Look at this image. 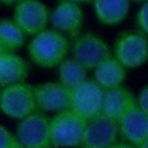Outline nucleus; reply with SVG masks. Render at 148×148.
Segmentation results:
<instances>
[{
	"label": "nucleus",
	"mask_w": 148,
	"mask_h": 148,
	"mask_svg": "<svg viewBox=\"0 0 148 148\" xmlns=\"http://www.w3.org/2000/svg\"><path fill=\"white\" fill-rule=\"evenodd\" d=\"M69 43L65 35L54 30L45 29L32 37L28 45L29 57L34 64L43 68L59 66L65 60Z\"/></svg>",
	"instance_id": "1"
},
{
	"label": "nucleus",
	"mask_w": 148,
	"mask_h": 148,
	"mask_svg": "<svg viewBox=\"0 0 148 148\" xmlns=\"http://www.w3.org/2000/svg\"><path fill=\"white\" fill-rule=\"evenodd\" d=\"M0 110L8 117L23 119L37 112L34 87L25 83H15L0 91Z\"/></svg>",
	"instance_id": "2"
},
{
	"label": "nucleus",
	"mask_w": 148,
	"mask_h": 148,
	"mask_svg": "<svg viewBox=\"0 0 148 148\" xmlns=\"http://www.w3.org/2000/svg\"><path fill=\"white\" fill-rule=\"evenodd\" d=\"M84 125L86 120L69 110L58 112L50 119V135L53 147H77Z\"/></svg>",
	"instance_id": "3"
},
{
	"label": "nucleus",
	"mask_w": 148,
	"mask_h": 148,
	"mask_svg": "<svg viewBox=\"0 0 148 148\" xmlns=\"http://www.w3.org/2000/svg\"><path fill=\"white\" fill-rule=\"evenodd\" d=\"M124 68H136L148 61V38L142 32H124L114 44V57Z\"/></svg>",
	"instance_id": "4"
},
{
	"label": "nucleus",
	"mask_w": 148,
	"mask_h": 148,
	"mask_svg": "<svg viewBox=\"0 0 148 148\" xmlns=\"http://www.w3.org/2000/svg\"><path fill=\"white\" fill-rule=\"evenodd\" d=\"M16 139L22 148H54L50 135V119L38 111L20 120Z\"/></svg>",
	"instance_id": "5"
},
{
	"label": "nucleus",
	"mask_w": 148,
	"mask_h": 148,
	"mask_svg": "<svg viewBox=\"0 0 148 148\" xmlns=\"http://www.w3.org/2000/svg\"><path fill=\"white\" fill-rule=\"evenodd\" d=\"M103 92L104 89H102L94 80H86L71 91L68 110L83 120L95 118L102 114Z\"/></svg>",
	"instance_id": "6"
},
{
	"label": "nucleus",
	"mask_w": 148,
	"mask_h": 148,
	"mask_svg": "<svg viewBox=\"0 0 148 148\" xmlns=\"http://www.w3.org/2000/svg\"><path fill=\"white\" fill-rule=\"evenodd\" d=\"M117 121L103 114L86 120L84 130L76 148H111L117 143Z\"/></svg>",
	"instance_id": "7"
},
{
	"label": "nucleus",
	"mask_w": 148,
	"mask_h": 148,
	"mask_svg": "<svg viewBox=\"0 0 148 148\" xmlns=\"http://www.w3.org/2000/svg\"><path fill=\"white\" fill-rule=\"evenodd\" d=\"M50 20L49 8L39 0H23L15 6L13 22L25 36L44 31Z\"/></svg>",
	"instance_id": "8"
},
{
	"label": "nucleus",
	"mask_w": 148,
	"mask_h": 148,
	"mask_svg": "<svg viewBox=\"0 0 148 148\" xmlns=\"http://www.w3.org/2000/svg\"><path fill=\"white\" fill-rule=\"evenodd\" d=\"M73 59L84 69H94L110 57L108 44L97 35L87 32L79 35L72 45Z\"/></svg>",
	"instance_id": "9"
},
{
	"label": "nucleus",
	"mask_w": 148,
	"mask_h": 148,
	"mask_svg": "<svg viewBox=\"0 0 148 148\" xmlns=\"http://www.w3.org/2000/svg\"><path fill=\"white\" fill-rule=\"evenodd\" d=\"M37 110L47 112H61L68 110L71 90L59 82H45L34 87Z\"/></svg>",
	"instance_id": "10"
},
{
	"label": "nucleus",
	"mask_w": 148,
	"mask_h": 148,
	"mask_svg": "<svg viewBox=\"0 0 148 148\" xmlns=\"http://www.w3.org/2000/svg\"><path fill=\"white\" fill-rule=\"evenodd\" d=\"M119 134L132 146H140L148 139V116L135 103L118 120Z\"/></svg>",
	"instance_id": "11"
},
{
	"label": "nucleus",
	"mask_w": 148,
	"mask_h": 148,
	"mask_svg": "<svg viewBox=\"0 0 148 148\" xmlns=\"http://www.w3.org/2000/svg\"><path fill=\"white\" fill-rule=\"evenodd\" d=\"M49 21L54 30L61 32L62 35L67 34L68 36L76 38L82 28L83 13L77 3L71 1H60L50 14Z\"/></svg>",
	"instance_id": "12"
},
{
	"label": "nucleus",
	"mask_w": 148,
	"mask_h": 148,
	"mask_svg": "<svg viewBox=\"0 0 148 148\" xmlns=\"http://www.w3.org/2000/svg\"><path fill=\"white\" fill-rule=\"evenodd\" d=\"M28 74L29 66L23 58L0 50V88L24 82Z\"/></svg>",
	"instance_id": "13"
},
{
	"label": "nucleus",
	"mask_w": 148,
	"mask_h": 148,
	"mask_svg": "<svg viewBox=\"0 0 148 148\" xmlns=\"http://www.w3.org/2000/svg\"><path fill=\"white\" fill-rule=\"evenodd\" d=\"M135 103L131 91L123 87L105 89L102 99V114L117 121Z\"/></svg>",
	"instance_id": "14"
},
{
	"label": "nucleus",
	"mask_w": 148,
	"mask_h": 148,
	"mask_svg": "<svg viewBox=\"0 0 148 148\" xmlns=\"http://www.w3.org/2000/svg\"><path fill=\"white\" fill-rule=\"evenodd\" d=\"M94 81L105 90L121 87V83L126 76V72L125 68L110 56L94 68Z\"/></svg>",
	"instance_id": "15"
},
{
	"label": "nucleus",
	"mask_w": 148,
	"mask_h": 148,
	"mask_svg": "<svg viewBox=\"0 0 148 148\" xmlns=\"http://www.w3.org/2000/svg\"><path fill=\"white\" fill-rule=\"evenodd\" d=\"M94 9L101 23L116 25L127 16L130 0H94Z\"/></svg>",
	"instance_id": "16"
},
{
	"label": "nucleus",
	"mask_w": 148,
	"mask_h": 148,
	"mask_svg": "<svg viewBox=\"0 0 148 148\" xmlns=\"http://www.w3.org/2000/svg\"><path fill=\"white\" fill-rule=\"evenodd\" d=\"M86 71L73 58L65 59L59 64V83L72 91L87 80Z\"/></svg>",
	"instance_id": "17"
},
{
	"label": "nucleus",
	"mask_w": 148,
	"mask_h": 148,
	"mask_svg": "<svg viewBox=\"0 0 148 148\" xmlns=\"http://www.w3.org/2000/svg\"><path fill=\"white\" fill-rule=\"evenodd\" d=\"M24 44V35L12 20H0V50L14 52Z\"/></svg>",
	"instance_id": "18"
},
{
	"label": "nucleus",
	"mask_w": 148,
	"mask_h": 148,
	"mask_svg": "<svg viewBox=\"0 0 148 148\" xmlns=\"http://www.w3.org/2000/svg\"><path fill=\"white\" fill-rule=\"evenodd\" d=\"M21 145L18 143L16 136H14L5 126L0 125V148H18Z\"/></svg>",
	"instance_id": "19"
},
{
	"label": "nucleus",
	"mask_w": 148,
	"mask_h": 148,
	"mask_svg": "<svg viewBox=\"0 0 148 148\" xmlns=\"http://www.w3.org/2000/svg\"><path fill=\"white\" fill-rule=\"evenodd\" d=\"M136 23L145 36H148V1L141 7L136 15Z\"/></svg>",
	"instance_id": "20"
},
{
	"label": "nucleus",
	"mask_w": 148,
	"mask_h": 148,
	"mask_svg": "<svg viewBox=\"0 0 148 148\" xmlns=\"http://www.w3.org/2000/svg\"><path fill=\"white\" fill-rule=\"evenodd\" d=\"M138 106L148 116V84L142 88V90L139 92V97L136 99Z\"/></svg>",
	"instance_id": "21"
},
{
	"label": "nucleus",
	"mask_w": 148,
	"mask_h": 148,
	"mask_svg": "<svg viewBox=\"0 0 148 148\" xmlns=\"http://www.w3.org/2000/svg\"><path fill=\"white\" fill-rule=\"evenodd\" d=\"M111 148H135V147L130 143H116Z\"/></svg>",
	"instance_id": "22"
},
{
	"label": "nucleus",
	"mask_w": 148,
	"mask_h": 148,
	"mask_svg": "<svg viewBox=\"0 0 148 148\" xmlns=\"http://www.w3.org/2000/svg\"><path fill=\"white\" fill-rule=\"evenodd\" d=\"M21 1H23V0H0V2H2L5 5H14V3L17 5Z\"/></svg>",
	"instance_id": "23"
},
{
	"label": "nucleus",
	"mask_w": 148,
	"mask_h": 148,
	"mask_svg": "<svg viewBox=\"0 0 148 148\" xmlns=\"http://www.w3.org/2000/svg\"><path fill=\"white\" fill-rule=\"evenodd\" d=\"M60 1H71V2H74V3H82V2H90V1H94V0H60Z\"/></svg>",
	"instance_id": "24"
},
{
	"label": "nucleus",
	"mask_w": 148,
	"mask_h": 148,
	"mask_svg": "<svg viewBox=\"0 0 148 148\" xmlns=\"http://www.w3.org/2000/svg\"><path fill=\"white\" fill-rule=\"evenodd\" d=\"M139 148H148V139H146V140L139 146Z\"/></svg>",
	"instance_id": "25"
},
{
	"label": "nucleus",
	"mask_w": 148,
	"mask_h": 148,
	"mask_svg": "<svg viewBox=\"0 0 148 148\" xmlns=\"http://www.w3.org/2000/svg\"><path fill=\"white\" fill-rule=\"evenodd\" d=\"M134 1H142V0H134Z\"/></svg>",
	"instance_id": "26"
},
{
	"label": "nucleus",
	"mask_w": 148,
	"mask_h": 148,
	"mask_svg": "<svg viewBox=\"0 0 148 148\" xmlns=\"http://www.w3.org/2000/svg\"><path fill=\"white\" fill-rule=\"evenodd\" d=\"M18 148H22V146H21V147H18Z\"/></svg>",
	"instance_id": "27"
}]
</instances>
